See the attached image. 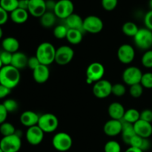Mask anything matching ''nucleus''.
Returning <instances> with one entry per match:
<instances>
[{
    "instance_id": "obj_1",
    "label": "nucleus",
    "mask_w": 152,
    "mask_h": 152,
    "mask_svg": "<svg viewBox=\"0 0 152 152\" xmlns=\"http://www.w3.org/2000/svg\"><path fill=\"white\" fill-rule=\"evenodd\" d=\"M19 70L12 65L3 66L0 69V84L10 89L14 88L20 82Z\"/></svg>"
},
{
    "instance_id": "obj_2",
    "label": "nucleus",
    "mask_w": 152,
    "mask_h": 152,
    "mask_svg": "<svg viewBox=\"0 0 152 152\" xmlns=\"http://www.w3.org/2000/svg\"><path fill=\"white\" fill-rule=\"evenodd\" d=\"M56 50L54 46L50 42H42L37 47L36 55L42 65L48 66L49 65L55 62Z\"/></svg>"
},
{
    "instance_id": "obj_3",
    "label": "nucleus",
    "mask_w": 152,
    "mask_h": 152,
    "mask_svg": "<svg viewBox=\"0 0 152 152\" xmlns=\"http://www.w3.org/2000/svg\"><path fill=\"white\" fill-rule=\"evenodd\" d=\"M86 74L88 84L95 83L102 80L105 75V67L100 62H92L88 66Z\"/></svg>"
},
{
    "instance_id": "obj_4",
    "label": "nucleus",
    "mask_w": 152,
    "mask_h": 152,
    "mask_svg": "<svg viewBox=\"0 0 152 152\" xmlns=\"http://www.w3.org/2000/svg\"><path fill=\"white\" fill-rule=\"evenodd\" d=\"M134 44L139 49L150 50L152 47V31L148 28H140L137 34L134 37Z\"/></svg>"
},
{
    "instance_id": "obj_5",
    "label": "nucleus",
    "mask_w": 152,
    "mask_h": 152,
    "mask_svg": "<svg viewBox=\"0 0 152 152\" xmlns=\"http://www.w3.org/2000/svg\"><path fill=\"white\" fill-rule=\"evenodd\" d=\"M37 126L45 133H52L57 129L59 126V120L54 114L46 113L39 116Z\"/></svg>"
},
{
    "instance_id": "obj_6",
    "label": "nucleus",
    "mask_w": 152,
    "mask_h": 152,
    "mask_svg": "<svg viewBox=\"0 0 152 152\" xmlns=\"http://www.w3.org/2000/svg\"><path fill=\"white\" fill-rule=\"evenodd\" d=\"M52 145L57 151L65 152L71 149L73 145V140L71 135L65 132H59L53 136Z\"/></svg>"
},
{
    "instance_id": "obj_7",
    "label": "nucleus",
    "mask_w": 152,
    "mask_h": 152,
    "mask_svg": "<svg viewBox=\"0 0 152 152\" xmlns=\"http://www.w3.org/2000/svg\"><path fill=\"white\" fill-rule=\"evenodd\" d=\"M22 146V140L18 134L3 137L0 141V148L4 152H18Z\"/></svg>"
},
{
    "instance_id": "obj_8",
    "label": "nucleus",
    "mask_w": 152,
    "mask_h": 152,
    "mask_svg": "<svg viewBox=\"0 0 152 152\" xmlns=\"http://www.w3.org/2000/svg\"><path fill=\"white\" fill-rule=\"evenodd\" d=\"M74 5L71 0H59L56 2L53 13L61 19H66L74 13Z\"/></svg>"
},
{
    "instance_id": "obj_9",
    "label": "nucleus",
    "mask_w": 152,
    "mask_h": 152,
    "mask_svg": "<svg viewBox=\"0 0 152 152\" xmlns=\"http://www.w3.org/2000/svg\"><path fill=\"white\" fill-rule=\"evenodd\" d=\"M103 22L94 15L88 16L83 19V30L90 34H98L103 29Z\"/></svg>"
},
{
    "instance_id": "obj_10",
    "label": "nucleus",
    "mask_w": 152,
    "mask_h": 152,
    "mask_svg": "<svg viewBox=\"0 0 152 152\" xmlns=\"http://www.w3.org/2000/svg\"><path fill=\"white\" fill-rule=\"evenodd\" d=\"M142 73L139 68L130 66L126 68L123 74V80L126 85L132 86L135 84H139L141 82Z\"/></svg>"
},
{
    "instance_id": "obj_11",
    "label": "nucleus",
    "mask_w": 152,
    "mask_h": 152,
    "mask_svg": "<svg viewBox=\"0 0 152 152\" xmlns=\"http://www.w3.org/2000/svg\"><path fill=\"white\" fill-rule=\"evenodd\" d=\"M74 51L70 46L62 45L56 49L55 62L59 65H66L72 61Z\"/></svg>"
},
{
    "instance_id": "obj_12",
    "label": "nucleus",
    "mask_w": 152,
    "mask_h": 152,
    "mask_svg": "<svg viewBox=\"0 0 152 152\" xmlns=\"http://www.w3.org/2000/svg\"><path fill=\"white\" fill-rule=\"evenodd\" d=\"M92 91L96 98L105 99L111 94L112 84L108 80L102 79L94 84Z\"/></svg>"
},
{
    "instance_id": "obj_13",
    "label": "nucleus",
    "mask_w": 152,
    "mask_h": 152,
    "mask_svg": "<svg viewBox=\"0 0 152 152\" xmlns=\"http://www.w3.org/2000/svg\"><path fill=\"white\" fill-rule=\"evenodd\" d=\"M118 59L123 64H130L135 58L134 48L131 45L123 44L117 50Z\"/></svg>"
},
{
    "instance_id": "obj_14",
    "label": "nucleus",
    "mask_w": 152,
    "mask_h": 152,
    "mask_svg": "<svg viewBox=\"0 0 152 152\" xmlns=\"http://www.w3.org/2000/svg\"><path fill=\"white\" fill-rule=\"evenodd\" d=\"M44 134L45 132L38 126H34L28 128L25 137L28 143L32 145H37L42 142Z\"/></svg>"
},
{
    "instance_id": "obj_15",
    "label": "nucleus",
    "mask_w": 152,
    "mask_h": 152,
    "mask_svg": "<svg viewBox=\"0 0 152 152\" xmlns=\"http://www.w3.org/2000/svg\"><path fill=\"white\" fill-rule=\"evenodd\" d=\"M28 11L31 16L40 18L46 11L45 0H29Z\"/></svg>"
},
{
    "instance_id": "obj_16",
    "label": "nucleus",
    "mask_w": 152,
    "mask_h": 152,
    "mask_svg": "<svg viewBox=\"0 0 152 152\" xmlns=\"http://www.w3.org/2000/svg\"><path fill=\"white\" fill-rule=\"evenodd\" d=\"M123 122L122 120L111 119L107 121L103 126V132L107 136L115 137L122 133Z\"/></svg>"
},
{
    "instance_id": "obj_17",
    "label": "nucleus",
    "mask_w": 152,
    "mask_h": 152,
    "mask_svg": "<svg viewBox=\"0 0 152 152\" xmlns=\"http://www.w3.org/2000/svg\"><path fill=\"white\" fill-rule=\"evenodd\" d=\"M135 133L142 138H149L152 135V125L144 120H139L134 124Z\"/></svg>"
},
{
    "instance_id": "obj_18",
    "label": "nucleus",
    "mask_w": 152,
    "mask_h": 152,
    "mask_svg": "<svg viewBox=\"0 0 152 152\" xmlns=\"http://www.w3.org/2000/svg\"><path fill=\"white\" fill-rule=\"evenodd\" d=\"M50 77V71L48 66L45 65H39L33 71V78L36 83L43 84L48 80Z\"/></svg>"
},
{
    "instance_id": "obj_19",
    "label": "nucleus",
    "mask_w": 152,
    "mask_h": 152,
    "mask_svg": "<svg viewBox=\"0 0 152 152\" xmlns=\"http://www.w3.org/2000/svg\"><path fill=\"white\" fill-rule=\"evenodd\" d=\"M39 116L33 111H25L21 114L20 122L24 126L30 128L38 125Z\"/></svg>"
},
{
    "instance_id": "obj_20",
    "label": "nucleus",
    "mask_w": 152,
    "mask_h": 152,
    "mask_svg": "<svg viewBox=\"0 0 152 152\" xmlns=\"http://www.w3.org/2000/svg\"><path fill=\"white\" fill-rule=\"evenodd\" d=\"M108 112L110 117L113 120H123L125 112H126V109L121 103L114 102L109 105L108 108Z\"/></svg>"
},
{
    "instance_id": "obj_21",
    "label": "nucleus",
    "mask_w": 152,
    "mask_h": 152,
    "mask_svg": "<svg viewBox=\"0 0 152 152\" xmlns=\"http://www.w3.org/2000/svg\"><path fill=\"white\" fill-rule=\"evenodd\" d=\"M65 21V25L68 29H76L79 31H84L83 30V19L80 15L77 13H73L68 16Z\"/></svg>"
},
{
    "instance_id": "obj_22",
    "label": "nucleus",
    "mask_w": 152,
    "mask_h": 152,
    "mask_svg": "<svg viewBox=\"0 0 152 152\" xmlns=\"http://www.w3.org/2000/svg\"><path fill=\"white\" fill-rule=\"evenodd\" d=\"M28 56L22 52L17 51L13 53V57H12L11 65H10L17 68L18 70L22 69V68L28 66Z\"/></svg>"
},
{
    "instance_id": "obj_23",
    "label": "nucleus",
    "mask_w": 152,
    "mask_h": 152,
    "mask_svg": "<svg viewBox=\"0 0 152 152\" xmlns=\"http://www.w3.org/2000/svg\"><path fill=\"white\" fill-rule=\"evenodd\" d=\"M122 122H123V129H122L121 133L122 138L126 144L129 145L132 138L136 135L134 128V124L123 121V120H122Z\"/></svg>"
},
{
    "instance_id": "obj_24",
    "label": "nucleus",
    "mask_w": 152,
    "mask_h": 152,
    "mask_svg": "<svg viewBox=\"0 0 152 152\" xmlns=\"http://www.w3.org/2000/svg\"><path fill=\"white\" fill-rule=\"evenodd\" d=\"M129 145L135 147V148H138L142 150V151H144L149 149L150 147H151V142H150L148 138H142L136 134L132 138Z\"/></svg>"
},
{
    "instance_id": "obj_25",
    "label": "nucleus",
    "mask_w": 152,
    "mask_h": 152,
    "mask_svg": "<svg viewBox=\"0 0 152 152\" xmlns=\"http://www.w3.org/2000/svg\"><path fill=\"white\" fill-rule=\"evenodd\" d=\"M1 46L5 51L14 53L18 51L19 48V42L14 37H9L4 39L1 42Z\"/></svg>"
},
{
    "instance_id": "obj_26",
    "label": "nucleus",
    "mask_w": 152,
    "mask_h": 152,
    "mask_svg": "<svg viewBox=\"0 0 152 152\" xmlns=\"http://www.w3.org/2000/svg\"><path fill=\"white\" fill-rule=\"evenodd\" d=\"M28 10L21 8H17L10 13V19L16 24H23L28 19Z\"/></svg>"
},
{
    "instance_id": "obj_27",
    "label": "nucleus",
    "mask_w": 152,
    "mask_h": 152,
    "mask_svg": "<svg viewBox=\"0 0 152 152\" xmlns=\"http://www.w3.org/2000/svg\"><path fill=\"white\" fill-rule=\"evenodd\" d=\"M83 31L76 29H68L66 39L72 45H78L83 41Z\"/></svg>"
},
{
    "instance_id": "obj_28",
    "label": "nucleus",
    "mask_w": 152,
    "mask_h": 152,
    "mask_svg": "<svg viewBox=\"0 0 152 152\" xmlns=\"http://www.w3.org/2000/svg\"><path fill=\"white\" fill-rule=\"evenodd\" d=\"M56 16L52 11H46L40 17V23L44 28H48L53 26L56 22Z\"/></svg>"
},
{
    "instance_id": "obj_29",
    "label": "nucleus",
    "mask_w": 152,
    "mask_h": 152,
    "mask_svg": "<svg viewBox=\"0 0 152 152\" xmlns=\"http://www.w3.org/2000/svg\"><path fill=\"white\" fill-rule=\"evenodd\" d=\"M140 119V112H139L135 108H130L125 112L123 121L134 124Z\"/></svg>"
},
{
    "instance_id": "obj_30",
    "label": "nucleus",
    "mask_w": 152,
    "mask_h": 152,
    "mask_svg": "<svg viewBox=\"0 0 152 152\" xmlns=\"http://www.w3.org/2000/svg\"><path fill=\"white\" fill-rule=\"evenodd\" d=\"M139 29L140 28H138L137 25L133 22H125L122 27V31H123V34L127 37H133V38L137 34Z\"/></svg>"
},
{
    "instance_id": "obj_31",
    "label": "nucleus",
    "mask_w": 152,
    "mask_h": 152,
    "mask_svg": "<svg viewBox=\"0 0 152 152\" xmlns=\"http://www.w3.org/2000/svg\"><path fill=\"white\" fill-rule=\"evenodd\" d=\"M18 2L19 0H1L0 6L7 13H11L18 8Z\"/></svg>"
},
{
    "instance_id": "obj_32",
    "label": "nucleus",
    "mask_w": 152,
    "mask_h": 152,
    "mask_svg": "<svg viewBox=\"0 0 152 152\" xmlns=\"http://www.w3.org/2000/svg\"><path fill=\"white\" fill-rule=\"evenodd\" d=\"M0 133L3 135V137L10 136L16 134V129L11 123L4 122L0 125Z\"/></svg>"
},
{
    "instance_id": "obj_33",
    "label": "nucleus",
    "mask_w": 152,
    "mask_h": 152,
    "mask_svg": "<svg viewBox=\"0 0 152 152\" xmlns=\"http://www.w3.org/2000/svg\"><path fill=\"white\" fill-rule=\"evenodd\" d=\"M68 28L65 25H59L53 29V35L56 39H62L66 38L68 34Z\"/></svg>"
},
{
    "instance_id": "obj_34",
    "label": "nucleus",
    "mask_w": 152,
    "mask_h": 152,
    "mask_svg": "<svg viewBox=\"0 0 152 152\" xmlns=\"http://www.w3.org/2000/svg\"><path fill=\"white\" fill-rule=\"evenodd\" d=\"M104 151L105 152H121V146L117 141L110 140L105 143Z\"/></svg>"
},
{
    "instance_id": "obj_35",
    "label": "nucleus",
    "mask_w": 152,
    "mask_h": 152,
    "mask_svg": "<svg viewBox=\"0 0 152 152\" xmlns=\"http://www.w3.org/2000/svg\"><path fill=\"white\" fill-rule=\"evenodd\" d=\"M126 86L121 83H116V84L112 85V91L111 94L114 95L116 96H123L126 94Z\"/></svg>"
},
{
    "instance_id": "obj_36",
    "label": "nucleus",
    "mask_w": 152,
    "mask_h": 152,
    "mask_svg": "<svg viewBox=\"0 0 152 152\" xmlns=\"http://www.w3.org/2000/svg\"><path fill=\"white\" fill-rule=\"evenodd\" d=\"M143 88L142 85L140 83L139 84H135L133 86H130L129 89V93L130 95L134 98H139L140 97L143 93Z\"/></svg>"
},
{
    "instance_id": "obj_37",
    "label": "nucleus",
    "mask_w": 152,
    "mask_h": 152,
    "mask_svg": "<svg viewBox=\"0 0 152 152\" xmlns=\"http://www.w3.org/2000/svg\"><path fill=\"white\" fill-rule=\"evenodd\" d=\"M142 65L146 68H152V50H145L141 59Z\"/></svg>"
},
{
    "instance_id": "obj_38",
    "label": "nucleus",
    "mask_w": 152,
    "mask_h": 152,
    "mask_svg": "<svg viewBox=\"0 0 152 152\" xmlns=\"http://www.w3.org/2000/svg\"><path fill=\"white\" fill-rule=\"evenodd\" d=\"M140 84L145 88H152V73L147 72L142 74Z\"/></svg>"
},
{
    "instance_id": "obj_39",
    "label": "nucleus",
    "mask_w": 152,
    "mask_h": 152,
    "mask_svg": "<svg viewBox=\"0 0 152 152\" xmlns=\"http://www.w3.org/2000/svg\"><path fill=\"white\" fill-rule=\"evenodd\" d=\"M4 108H6L8 113L15 112L18 109V103L15 99H7L3 102Z\"/></svg>"
},
{
    "instance_id": "obj_40",
    "label": "nucleus",
    "mask_w": 152,
    "mask_h": 152,
    "mask_svg": "<svg viewBox=\"0 0 152 152\" xmlns=\"http://www.w3.org/2000/svg\"><path fill=\"white\" fill-rule=\"evenodd\" d=\"M118 0H102V6L104 10L112 11L117 7Z\"/></svg>"
},
{
    "instance_id": "obj_41",
    "label": "nucleus",
    "mask_w": 152,
    "mask_h": 152,
    "mask_svg": "<svg viewBox=\"0 0 152 152\" xmlns=\"http://www.w3.org/2000/svg\"><path fill=\"white\" fill-rule=\"evenodd\" d=\"M12 57H13V53H9V52L5 51V50H3L0 53V59L2 62L4 66L11 65Z\"/></svg>"
},
{
    "instance_id": "obj_42",
    "label": "nucleus",
    "mask_w": 152,
    "mask_h": 152,
    "mask_svg": "<svg viewBox=\"0 0 152 152\" xmlns=\"http://www.w3.org/2000/svg\"><path fill=\"white\" fill-rule=\"evenodd\" d=\"M140 120H144L148 123H152V110L145 109L140 112Z\"/></svg>"
},
{
    "instance_id": "obj_43",
    "label": "nucleus",
    "mask_w": 152,
    "mask_h": 152,
    "mask_svg": "<svg viewBox=\"0 0 152 152\" xmlns=\"http://www.w3.org/2000/svg\"><path fill=\"white\" fill-rule=\"evenodd\" d=\"M39 65H41V63H40L39 61V59H37V57L36 56H31L30 58H28V66L29 67L32 71H34V70L35 69V68H37Z\"/></svg>"
},
{
    "instance_id": "obj_44",
    "label": "nucleus",
    "mask_w": 152,
    "mask_h": 152,
    "mask_svg": "<svg viewBox=\"0 0 152 152\" xmlns=\"http://www.w3.org/2000/svg\"><path fill=\"white\" fill-rule=\"evenodd\" d=\"M144 23L145 28L152 31V10H150L146 13L144 17Z\"/></svg>"
},
{
    "instance_id": "obj_45",
    "label": "nucleus",
    "mask_w": 152,
    "mask_h": 152,
    "mask_svg": "<svg viewBox=\"0 0 152 152\" xmlns=\"http://www.w3.org/2000/svg\"><path fill=\"white\" fill-rule=\"evenodd\" d=\"M7 114L8 112L7 111L6 108H4L3 104H0V125L4 123L7 119Z\"/></svg>"
},
{
    "instance_id": "obj_46",
    "label": "nucleus",
    "mask_w": 152,
    "mask_h": 152,
    "mask_svg": "<svg viewBox=\"0 0 152 152\" xmlns=\"http://www.w3.org/2000/svg\"><path fill=\"white\" fill-rule=\"evenodd\" d=\"M8 19V13L0 6V26L7 22Z\"/></svg>"
},
{
    "instance_id": "obj_47",
    "label": "nucleus",
    "mask_w": 152,
    "mask_h": 152,
    "mask_svg": "<svg viewBox=\"0 0 152 152\" xmlns=\"http://www.w3.org/2000/svg\"><path fill=\"white\" fill-rule=\"evenodd\" d=\"M10 91H11V89L0 84V99H3V98L8 96Z\"/></svg>"
},
{
    "instance_id": "obj_48",
    "label": "nucleus",
    "mask_w": 152,
    "mask_h": 152,
    "mask_svg": "<svg viewBox=\"0 0 152 152\" xmlns=\"http://www.w3.org/2000/svg\"><path fill=\"white\" fill-rule=\"evenodd\" d=\"M28 5H29V0H19V2H18V8L28 10Z\"/></svg>"
},
{
    "instance_id": "obj_49",
    "label": "nucleus",
    "mask_w": 152,
    "mask_h": 152,
    "mask_svg": "<svg viewBox=\"0 0 152 152\" xmlns=\"http://www.w3.org/2000/svg\"><path fill=\"white\" fill-rule=\"evenodd\" d=\"M56 1H53V0H48L46 1V7H47V11L53 12L55 5H56Z\"/></svg>"
},
{
    "instance_id": "obj_50",
    "label": "nucleus",
    "mask_w": 152,
    "mask_h": 152,
    "mask_svg": "<svg viewBox=\"0 0 152 152\" xmlns=\"http://www.w3.org/2000/svg\"><path fill=\"white\" fill-rule=\"evenodd\" d=\"M125 152H143V151L138 148H135V147L130 146Z\"/></svg>"
},
{
    "instance_id": "obj_51",
    "label": "nucleus",
    "mask_w": 152,
    "mask_h": 152,
    "mask_svg": "<svg viewBox=\"0 0 152 152\" xmlns=\"http://www.w3.org/2000/svg\"><path fill=\"white\" fill-rule=\"evenodd\" d=\"M148 6H149L150 10H152V0H149V1H148Z\"/></svg>"
},
{
    "instance_id": "obj_52",
    "label": "nucleus",
    "mask_w": 152,
    "mask_h": 152,
    "mask_svg": "<svg viewBox=\"0 0 152 152\" xmlns=\"http://www.w3.org/2000/svg\"><path fill=\"white\" fill-rule=\"evenodd\" d=\"M2 35H3V31H2V29H1V26H0V39L2 37Z\"/></svg>"
},
{
    "instance_id": "obj_53",
    "label": "nucleus",
    "mask_w": 152,
    "mask_h": 152,
    "mask_svg": "<svg viewBox=\"0 0 152 152\" xmlns=\"http://www.w3.org/2000/svg\"><path fill=\"white\" fill-rule=\"evenodd\" d=\"M3 66H4V65H3L2 62H1V59H0V69H1V68H2Z\"/></svg>"
},
{
    "instance_id": "obj_54",
    "label": "nucleus",
    "mask_w": 152,
    "mask_h": 152,
    "mask_svg": "<svg viewBox=\"0 0 152 152\" xmlns=\"http://www.w3.org/2000/svg\"><path fill=\"white\" fill-rule=\"evenodd\" d=\"M0 152H4V151H3V150H2V149H1V148H0Z\"/></svg>"
},
{
    "instance_id": "obj_55",
    "label": "nucleus",
    "mask_w": 152,
    "mask_h": 152,
    "mask_svg": "<svg viewBox=\"0 0 152 152\" xmlns=\"http://www.w3.org/2000/svg\"><path fill=\"white\" fill-rule=\"evenodd\" d=\"M0 1H1V0H0Z\"/></svg>"
}]
</instances>
